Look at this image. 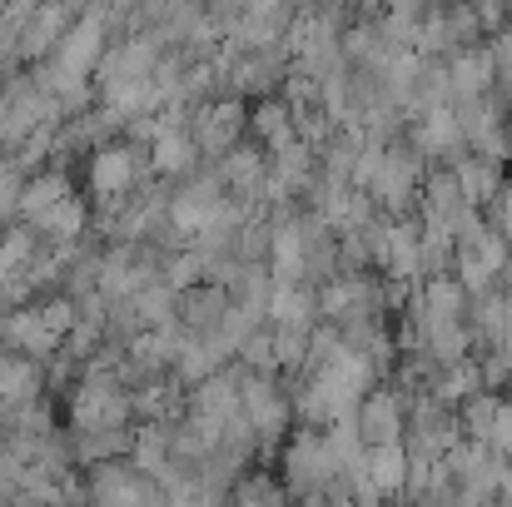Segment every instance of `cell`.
Instances as JSON below:
<instances>
[{
    "instance_id": "6da1fadb",
    "label": "cell",
    "mask_w": 512,
    "mask_h": 507,
    "mask_svg": "<svg viewBox=\"0 0 512 507\" xmlns=\"http://www.w3.org/2000/svg\"><path fill=\"white\" fill-rule=\"evenodd\" d=\"M130 184H135V155H130V145H105L90 160V194L95 199H115Z\"/></svg>"
},
{
    "instance_id": "7a4b0ae2",
    "label": "cell",
    "mask_w": 512,
    "mask_h": 507,
    "mask_svg": "<svg viewBox=\"0 0 512 507\" xmlns=\"http://www.w3.org/2000/svg\"><path fill=\"white\" fill-rule=\"evenodd\" d=\"M70 194H65V179L60 174H40V179H30L25 189H20V209L30 214V219H45L55 204H65Z\"/></svg>"
},
{
    "instance_id": "3957f363",
    "label": "cell",
    "mask_w": 512,
    "mask_h": 507,
    "mask_svg": "<svg viewBox=\"0 0 512 507\" xmlns=\"http://www.w3.org/2000/svg\"><path fill=\"white\" fill-rule=\"evenodd\" d=\"M40 393V373L25 358H0V398L10 403H30Z\"/></svg>"
},
{
    "instance_id": "277c9868",
    "label": "cell",
    "mask_w": 512,
    "mask_h": 507,
    "mask_svg": "<svg viewBox=\"0 0 512 507\" xmlns=\"http://www.w3.org/2000/svg\"><path fill=\"white\" fill-rule=\"evenodd\" d=\"M5 334H10V343H20V348H30L35 358H45V353H50V348L60 343V338H55V334H50V329H45V324H40V314H15Z\"/></svg>"
},
{
    "instance_id": "5b68a950",
    "label": "cell",
    "mask_w": 512,
    "mask_h": 507,
    "mask_svg": "<svg viewBox=\"0 0 512 507\" xmlns=\"http://www.w3.org/2000/svg\"><path fill=\"white\" fill-rule=\"evenodd\" d=\"M189 160H194V145L179 130H160V140H155V169L160 174H179V169H189Z\"/></svg>"
},
{
    "instance_id": "8992f818",
    "label": "cell",
    "mask_w": 512,
    "mask_h": 507,
    "mask_svg": "<svg viewBox=\"0 0 512 507\" xmlns=\"http://www.w3.org/2000/svg\"><path fill=\"white\" fill-rule=\"evenodd\" d=\"M40 224H45L55 239H75V234H80V224H85V204L70 194V199H65V204H55V209H50Z\"/></svg>"
},
{
    "instance_id": "52a82bcc",
    "label": "cell",
    "mask_w": 512,
    "mask_h": 507,
    "mask_svg": "<svg viewBox=\"0 0 512 507\" xmlns=\"http://www.w3.org/2000/svg\"><path fill=\"white\" fill-rule=\"evenodd\" d=\"M234 135H239V105H219L214 115H204V145L209 150L229 145Z\"/></svg>"
},
{
    "instance_id": "ba28073f",
    "label": "cell",
    "mask_w": 512,
    "mask_h": 507,
    "mask_svg": "<svg viewBox=\"0 0 512 507\" xmlns=\"http://www.w3.org/2000/svg\"><path fill=\"white\" fill-rule=\"evenodd\" d=\"M373 473H378V478H373L378 488H398V483H403V453H398V448H378V453H373Z\"/></svg>"
},
{
    "instance_id": "9c48e42d",
    "label": "cell",
    "mask_w": 512,
    "mask_h": 507,
    "mask_svg": "<svg viewBox=\"0 0 512 507\" xmlns=\"http://www.w3.org/2000/svg\"><path fill=\"white\" fill-rule=\"evenodd\" d=\"M40 324H45V329H50L55 338L75 334V309H70V299H55V304H45V309H40Z\"/></svg>"
},
{
    "instance_id": "30bf717a",
    "label": "cell",
    "mask_w": 512,
    "mask_h": 507,
    "mask_svg": "<svg viewBox=\"0 0 512 507\" xmlns=\"http://www.w3.org/2000/svg\"><path fill=\"white\" fill-rule=\"evenodd\" d=\"M453 70H458V85H463V90H478V85H483V75L493 70V60H488V55H458V65H453Z\"/></svg>"
},
{
    "instance_id": "8fae6325",
    "label": "cell",
    "mask_w": 512,
    "mask_h": 507,
    "mask_svg": "<svg viewBox=\"0 0 512 507\" xmlns=\"http://www.w3.org/2000/svg\"><path fill=\"white\" fill-rule=\"evenodd\" d=\"M135 309H140L150 324H165V314H170V289H150V294H140Z\"/></svg>"
},
{
    "instance_id": "7c38bea8",
    "label": "cell",
    "mask_w": 512,
    "mask_h": 507,
    "mask_svg": "<svg viewBox=\"0 0 512 507\" xmlns=\"http://www.w3.org/2000/svg\"><path fill=\"white\" fill-rule=\"evenodd\" d=\"M428 299H433V309H448V314H453V309H458V299H463V294H458V289H453V284H433V289H428Z\"/></svg>"
},
{
    "instance_id": "4fadbf2b",
    "label": "cell",
    "mask_w": 512,
    "mask_h": 507,
    "mask_svg": "<svg viewBox=\"0 0 512 507\" xmlns=\"http://www.w3.org/2000/svg\"><path fill=\"white\" fill-rule=\"evenodd\" d=\"M493 438L512 453V408H498V418H493Z\"/></svg>"
},
{
    "instance_id": "5bb4252c",
    "label": "cell",
    "mask_w": 512,
    "mask_h": 507,
    "mask_svg": "<svg viewBox=\"0 0 512 507\" xmlns=\"http://www.w3.org/2000/svg\"><path fill=\"white\" fill-rule=\"evenodd\" d=\"M503 199H508V229H512V189H508V194H503Z\"/></svg>"
},
{
    "instance_id": "9a60e30c",
    "label": "cell",
    "mask_w": 512,
    "mask_h": 507,
    "mask_svg": "<svg viewBox=\"0 0 512 507\" xmlns=\"http://www.w3.org/2000/svg\"><path fill=\"white\" fill-rule=\"evenodd\" d=\"M25 507H35V503H25Z\"/></svg>"
}]
</instances>
